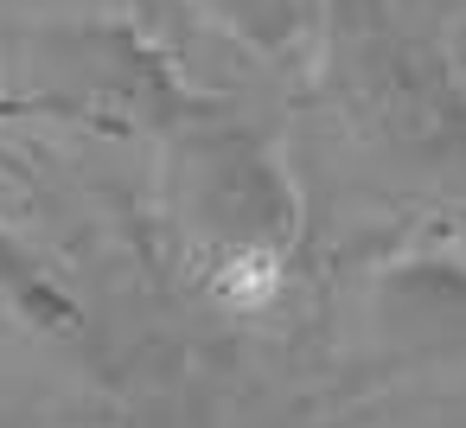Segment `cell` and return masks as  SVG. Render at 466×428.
<instances>
[{
	"instance_id": "cell-4",
	"label": "cell",
	"mask_w": 466,
	"mask_h": 428,
	"mask_svg": "<svg viewBox=\"0 0 466 428\" xmlns=\"http://www.w3.org/2000/svg\"><path fill=\"white\" fill-rule=\"evenodd\" d=\"M0 313H14L33 332H58V339L84 326V307L71 301V288L7 230H0Z\"/></svg>"
},
{
	"instance_id": "cell-2",
	"label": "cell",
	"mask_w": 466,
	"mask_h": 428,
	"mask_svg": "<svg viewBox=\"0 0 466 428\" xmlns=\"http://www.w3.org/2000/svg\"><path fill=\"white\" fill-rule=\"evenodd\" d=\"M26 71H33V103L71 109L77 122L128 128L154 116L160 135H173L179 122L211 109L192 90H179L167 58L135 26H58L39 39V65Z\"/></svg>"
},
{
	"instance_id": "cell-3",
	"label": "cell",
	"mask_w": 466,
	"mask_h": 428,
	"mask_svg": "<svg viewBox=\"0 0 466 428\" xmlns=\"http://www.w3.org/2000/svg\"><path fill=\"white\" fill-rule=\"evenodd\" d=\"M332 33H339L332 84L345 90V109H358L396 148H447V154L466 148V135L453 122L460 109L447 103L434 65L390 20H377V7H358V20L332 14Z\"/></svg>"
},
{
	"instance_id": "cell-5",
	"label": "cell",
	"mask_w": 466,
	"mask_h": 428,
	"mask_svg": "<svg viewBox=\"0 0 466 428\" xmlns=\"http://www.w3.org/2000/svg\"><path fill=\"white\" fill-rule=\"evenodd\" d=\"M198 7L268 58H288L300 46V26H307V0H198Z\"/></svg>"
},
{
	"instance_id": "cell-1",
	"label": "cell",
	"mask_w": 466,
	"mask_h": 428,
	"mask_svg": "<svg viewBox=\"0 0 466 428\" xmlns=\"http://www.w3.org/2000/svg\"><path fill=\"white\" fill-rule=\"evenodd\" d=\"M167 160V205L179 230L218 262V275H275L300 243V186L288 179L268 135L205 109L160 135Z\"/></svg>"
}]
</instances>
